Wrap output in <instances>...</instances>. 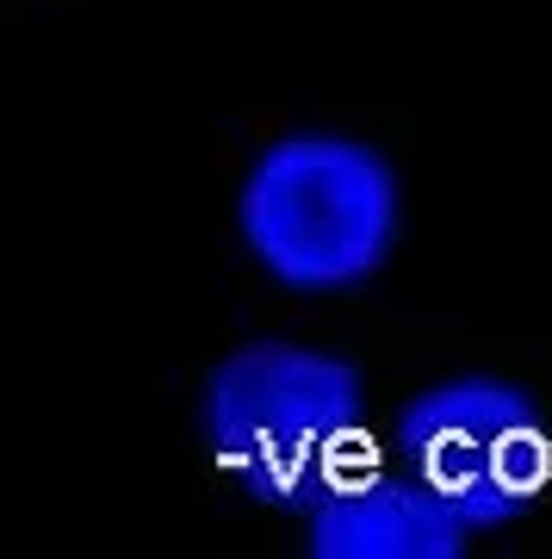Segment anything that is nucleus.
<instances>
[{"mask_svg":"<svg viewBox=\"0 0 552 559\" xmlns=\"http://www.w3.org/2000/svg\"><path fill=\"white\" fill-rule=\"evenodd\" d=\"M212 460L274 510H304L367 473V380L341 355L286 336L224 355L199 399Z\"/></svg>","mask_w":552,"mask_h":559,"instance_id":"nucleus-1","label":"nucleus"},{"mask_svg":"<svg viewBox=\"0 0 552 559\" xmlns=\"http://www.w3.org/2000/svg\"><path fill=\"white\" fill-rule=\"evenodd\" d=\"M397 175L373 143L292 131L267 143L237 193L242 249L292 293H348L397 242Z\"/></svg>","mask_w":552,"mask_h":559,"instance_id":"nucleus-2","label":"nucleus"},{"mask_svg":"<svg viewBox=\"0 0 552 559\" xmlns=\"http://www.w3.org/2000/svg\"><path fill=\"white\" fill-rule=\"evenodd\" d=\"M397 460L466 528L528 516L552 485V429L515 380L459 373L397 411Z\"/></svg>","mask_w":552,"mask_h":559,"instance_id":"nucleus-3","label":"nucleus"},{"mask_svg":"<svg viewBox=\"0 0 552 559\" xmlns=\"http://www.w3.org/2000/svg\"><path fill=\"white\" fill-rule=\"evenodd\" d=\"M466 522L434 498L416 473H355L311 510L316 559H459Z\"/></svg>","mask_w":552,"mask_h":559,"instance_id":"nucleus-4","label":"nucleus"}]
</instances>
